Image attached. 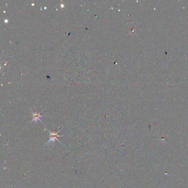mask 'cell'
Returning <instances> with one entry per match:
<instances>
[{
  "label": "cell",
  "mask_w": 188,
  "mask_h": 188,
  "mask_svg": "<svg viewBox=\"0 0 188 188\" xmlns=\"http://www.w3.org/2000/svg\"><path fill=\"white\" fill-rule=\"evenodd\" d=\"M43 116L42 115H40V114L39 113H37L36 112H35V113H34V112H33V120H31V122H33V121H35V122H36V121H38V120H40V121H42V120H40V118L41 117H43Z\"/></svg>",
  "instance_id": "2"
},
{
  "label": "cell",
  "mask_w": 188,
  "mask_h": 188,
  "mask_svg": "<svg viewBox=\"0 0 188 188\" xmlns=\"http://www.w3.org/2000/svg\"><path fill=\"white\" fill-rule=\"evenodd\" d=\"M48 131L50 132L49 140H48V141L47 142V143L45 144V145H47V144H48L49 142H54L55 141H58V142H59L60 143L61 145H62V143L58 139V137H59L63 136V135H58V133L60 132V130L58 132H54H54H50L49 130H48Z\"/></svg>",
  "instance_id": "1"
}]
</instances>
